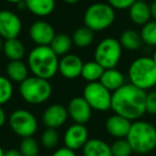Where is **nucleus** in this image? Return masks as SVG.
I'll return each instance as SVG.
<instances>
[{
    "mask_svg": "<svg viewBox=\"0 0 156 156\" xmlns=\"http://www.w3.org/2000/svg\"><path fill=\"white\" fill-rule=\"evenodd\" d=\"M147 92L132 83H125L112 92L111 109L130 121H137L145 113Z\"/></svg>",
    "mask_w": 156,
    "mask_h": 156,
    "instance_id": "1",
    "label": "nucleus"
},
{
    "mask_svg": "<svg viewBox=\"0 0 156 156\" xmlns=\"http://www.w3.org/2000/svg\"><path fill=\"white\" fill-rule=\"evenodd\" d=\"M28 67L33 74L44 79H51L59 71V56L50 46H37L28 55Z\"/></svg>",
    "mask_w": 156,
    "mask_h": 156,
    "instance_id": "2",
    "label": "nucleus"
},
{
    "mask_svg": "<svg viewBox=\"0 0 156 156\" xmlns=\"http://www.w3.org/2000/svg\"><path fill=\"white\" fill-rule=\"evenodd\" d=\"M126 140L135 153H150L156 149V127L149 122L137 120L132 123Z\"/></svg>",
    "mask_w": 156,
    "mask_h": 156,
    "instance_id": "3",
    "label": "nucleus"
},
{
    "mask_svg": "<svg viewBox=\"0 0 156 156\" xmlns=\"http://www.w3.org/2000/svg\"><path fill=\"white\" fill-rule=\"evenodd\" d=\"M129 83L147 91L156 86V63L152 57L135 59L128 69Z\"/></svg>",
    "mask_w": 156,
    "mask_h": 156,
    "instance_id": "4",
    "label": "nucleus"
},
{
    "mask_svg": "<svg viewBox=\"0 0 156 156\" xmlns=\"http://www.w3.org/2000/svg\"><path fill=\"white\" fill-rule=\"evenodd\" d=\"M52 88L47 79L37 76L27 77L20 85V94L25 102L40 105L51 96Z\"/></svg>",
    "mask_w": 156,
    "mask_h": 156,
    "instance_id": "5",
    "label": "nucleus"
},
{
    "mask_svg": "<svg viewBox=\"0 0 156 156\" xmlns=\"http://www.w3.org/2000/svg\"><path fill=\"white\" fill-rule=\"evenodd\" d=\"M115 20V9L108 3H93L83 14L85 26L93 31L106 30L113 24Z\"/></svg>",
    "mask_w": 156,
    "mask_h": 156,
    "instance_id": "6",
    "label": "nucleus"
},
{
    "mask_svg": "<svg viewBox=\"0 0 156 156\" xmlns=\"http://www.w3.org/2000/svg\"><path fill=\"white\" fill-rule=\"evenodd\" d=\"M122 45L113 37H106L98 44L94 52V60L105 69H115L122 56Z\"/></svg>",
    "mask_w": 156,
    "mask_h": 156,
    "instance_id": "7",
    "label": "nucleus"
},
{
    "mask_svg": "<svg viewBox=\"0 0 156 156\" xmlns=\"http://www.w3.org/2000/svg\"><path fill=\"white\" fill-rule=\"evenodd\" d=\"M9 124L13 133L22 138L32 137L37 130V120L29 110L16 109L9 118Z\"/></svg>",
    "mask_w": 156,
    "mask_h": 156,
    "instance_id": "8",
    "label": "nucleus"
},
{
    "mask_svg": "<svg viewBox=\"0 0 156 156\" xmlns=\"http://www.w3.org/2000/svg\"><path fill=\"white\" fill-rule=\"evenodd\" d=\"M83 96L94 110L107 111L111 108L112 93L100 81L88 83L83 89Z\"/></svg>",
    "mask_w": 156,
    "mask_h": 156,
    "instance_id": "9",
    "label": "nucleus"
},
{
    "mask_svg": "<svg viewBox=\"0 0 156 156\" xmlns=\"http://www.w3.org/2000/svg\"><path fill=\"white\" fill-rule=\"evenodd\" d=\"M22 20L16 13L8 10L0 11V37L5 40L15 39L22 31Z\"/></svg>",
    "mask_w": 156,
    "mask_h": 156,
    "instance_id": "10",
    "label": "nucleus"
},
{
    "mask_svg": "<svg viewBox=\"0 0 156 156\" xmlns=\"http://www.w3.org/2000/svg\"><path fill=\"white\" fill-rule=\"evenodd\" d=\"M88 140H89V133L85 124L74 123L65 130L63 136L64 145L73 151L83 149Z\"/></svg>",
    "mask_w": 156,
    "mask_h": 156,
    "instance_id": "11",
    "label": "nucleus"
},
{
    "mask_svg": "<svg viewBox=\"0 0 156 156\" xmlns=\"http://www.w3.org/2000/svg\"><path fill=\"white\" fill-rule=\"evenodd\" d=\"M30 39L37 44V46H49L54 40L56 32L49 23L44 20L34 22L29 28Z\"/></svg>",
    "mask_w": 156,
    "mask_h": 156,
    "instance_id": "12",
    "label": "nucleus"
},
{
    "mask_svg": "<svg viewBox=\"0 0 156 156\" xmlns=\"http://www.w3.org/2000/svg\"><path fill=\"white\" fill-rule=\"evenodd\" d=\"M67 112L75 123L86 124L91 119L92 108L83 96H77L72 98L69 103Z\"/></svg>",
    "mask_w": 156,
    "mask_h": 156,
    "instance_id": "13",
    "label": "nucleus"
},
{
    "mask_svg": "<svg viewBox=\"0 0 156 156\" xmlns=\"http://www.w3.org/2000/svg\"><path fill=\"white\" fill-rule=\"evenodd\" d=\"M83 62L80 57L73 54H67L59 60V72L66 79H75L81 76Z\"/></svg>",
    "mask_w": 156,
    "mask_h": 156,
    "instance_id": "14",
    "label": "nucleus"
},
{
    "mask_svg": "<svg viewBox=\"0 0 156 156\" xmlns=\"http://www.w3.org/2000/svg\"><path fill=\"white\" fill-rule=\"evenodd\" d=\"M67 109L60 104L48 106L43 113V123L48 128H58L62 126L67 120Z\"/></svg>",
    "mask_w": 156,
    "mask_h": 156,
    "instance_id": "15",
    "label": "nucleus"
},
{
    "mask_svg": "<svg viewBox=\"0 0 156 156\" xmlns=\"http://www.w3.org/2000/svg\"><path fill=\"white\" fill-rule=\"evenodd\" d=\"M130 126H132L130 120L126 119L120 115H117V113L110 115L105 124L107 133L118 139L126 138Z\"/></svg>",
    "mask_w": 156,
    "mask_h": 156,
    "instance_id": "16",
    "label": "nucleus"
},
{
    "mask_svg": "<svg viewBox=\"0 0 156 156\" xmlns=\"http://www.w3.org/2000/svg\"><path fill=\"white\" fill-rule=\"evenodd\" d=\"M129 18L134 24L143 26L151 20V12H150V5L145 1L137 0L136 2L132 5L128 9Z\"/></svg>",
    "mask_w": 156,
    "mask_h": 156,
    "instance_id": "17",
    "label": "nucleus"
},
{
    "mask_svg": "<svg viewBox=\"0 0 156 156\" xmlns=\"http://www.w3.org/2000/svg\"><path fill=\"white\" fill-rule=\"evenodd\" d=\"M100 83L110 92H115L123 85H125V77L115 67V69H107L103 73Z\"/></svg>",
    "mask_w": 156,
    "mask_h": 156,
    "instance_id": "18",
    "label": "nucleus"
},
{
    "mask_svg": "<svg viewBox=\"0 0 156 156\" xmlns=\"http://www.w3.org/2000/svg\"><path fill=\"white\" fill-rule=\"evenodd\" d=\"M83 156H112L108 143L98 138L89 139L83 147Z\"/></svg>",
    "mask_w": 156,
    "mask_h": 156,
    "instance_id": "19",
    "label": "nucleus"
},
{
    "mask_svg": "<svg viewBox=\"0 0 156 156\" xmlns=\"http://www.w3.org/2000/svg\"><path fill=\"white\" fill-rule=\"evenodd\" d=\"M26 9L37 16H47L54 12L56 0H25Z\"/></svg>",
    "mask_w": 156,
    "mask_h": 156,
    "instance_id": "20",
    "label": "nucleus"
},
{
    "mask_svg": "<svg viewBox=\"0 0 156 156\" xmlns=\"http://www.w3.org/2000/svg\"><path fill=\"white\" fill-rule=\"evenodd\" d=\"M28 65L25 64L22 60L10 61L5 67L7 77L14 83H23L28 77Z\"/></svg>",
    "mask_w": 156,
    "mask_h": 156,
    "instance_id": "21",
    "label": "nucleus"
},
{
    "mask_svg": "<svg viewBox=\"0 0 156 156\" xmlns=\"http://www.w3.org/2000/svg\"><path fill=\"white\" fill-rule=\"evenodd\" d=\"M2 52L11 61L22 60L25 56V52H26V48H25L23 42L18 40L17 37H15V39L5 40L3 42Z\"/></svg>",
    "mask_w": 156,
    "mask_h": 156,
    "instance_id": "22",
    "label": "nucleus"
},
{
    "mask_svg": "<svg viewBox=\"0 0 156 156\" xmlns=\"http://www.w3.org/2000/svg\"><path fill=\"white\" fill-rule=\"evenodd\" d=\"M120 43L122 47L127 50H138L142 46L143 42L141 35L136 30L128 29L121 33L120 37Z\"/></svg>",
    "mask_w": 156,
    "mask_h": 156,
    "instance_id": "23",
    "label": "nucleus"
},
{
    "mask_svg": "<svg viewBox=\"0 0 156 156\" xmlns=\"http://www.w3.org/2000/svg\"><path fill=\"white\" fill-rule=\"evenodd\" d=\"M72 45H73V40L69 35L65 34V33H59V34L55 35L49 46L56 52L57 56L63 57L67 55V52L71 50Z\"/></svg>",
    "mask_w": 156,
    "mask_h": 156,
    "instance_id": "24",
    "label": "nucleus"
},
{
    "mask_svg": "<svg viewBox=\"0 0 156 156\" xmlns=\"http://www.w3.org/2000/svg\"><path fill=\"white\" fill-rule=\"evenodd\" d=\"M105 69L98 63L95 60L89 61V62L83 63V71H81V76L85 80L89 83H94V81H100Z\"/></svg>",
    "mask_w": 156,
    "mask_h": 156,
    "instance_id": "25",
    "label": "nucleus"
},
{
    "mask_svg": "<svg viewBox=\"0 0 156 156\" xmlns=\"http://www.w3.org/2000/svg\"><path fill=\"white\" fill-rule=\"evenodd\" d=\"M73 44H75L77 47L86 48L92 44L94 40V31L91 30L88 27H80L76 29L72 35Z\"/></svg>",
    "mask_w": 156,
    "mask_h": 156,
    "instance_id": "26",
    "label": "nucleus"
},
{
    "mask_svg": "<svg viewBox=\"0 0 156 156\" xmlns=\"http://www.w3.org/2000/svg\"><path fill=\"white\" fill-rule=\"evenodd\" d=\"M142 42L149 46H156V20H150L140 31Z\"/></svg>",
    "mask_w": 156,
    "mask_h": 156,
    "instance_id": "27",
    "label": "nucleus"
},
{
    "mask_svg": "<svg viewBox=\"0 0 156 156\" xmlns=\"http://www.w3.org/2000/svg\"><path fill=\"white\" fill-rule=\"evenodd\" d=\"M13 83L7 76H0V106L7 104L13 96Z\"/></svg>",
    "mask_w": 156,
    "mask_h": 156,
    "instance_id": "28",
    "label": "nucleus"
},
{
    "mask_svg": "<svg viewBox=\"0 0 156 156\" xmlns=\"http://www.w3.org/2000/svg\"><path fill=\"white\" fill-rule=\"evenodd\" d=\"M20 151L23 156H37L40 153V145L32 137L23 138L20 145Z\"/></svg>",
    "mask_w": 156,
    "mask_h": 156,
    "instance_id": "29",
    "label": "nucleus"
},
{
    "mask_svg": "<svg viewBox=\"0 0 156 156\" xmlns=\"http://www.w3.org/2000/svg\"><path fill=\"white\" fill-rule=\"evenodd\" d=\"M112 156H130L133 151L132 147L126 139H117L112 144L110 145Z\"/></svg>",
    "mask_w": 156,
    "mask_h": 156,
    "instance_id": "30",
    "label": "nucleus"
},
{
    "mask_svg": "<svg viewBox=\"0 0 156 156\" xmlns=\"http://www.w3.org/2000/svg\"><path fill=\"white\" fill-rule=\"evenodd\" d=\"M42 144L45 149H52L59 142V134L56 128H48L42 134Z\"/></svg>",
    "mask_w": 156,
    "mask_h": 156,
    "instance_id": "31",
    "label": "nucleus"
},
{
    "mask_svg": "<svg viewBox=\"0 0 156 156\" xmlns=\"http://www.w3.org/2000/svg\"><path fill=\"white\" fill-rule=\"evenodd\" d=\"M145 112L149 115H156V91H151L145 96Z\"/></svg>",
    "mask_w": 156,
    "mask_h": 156,
    "instance_id": "32",
    "label": "nucleus"
},
{
    "mask_svg": "<svg viewBox=\"0 0 156 156\" xmlns=\"http://www.w3.org/2000/svg\"><path fill=\"white\" fill-rule=\"evenodd\" d=\"M108 5H110L113 9L117 10H126L129 9L134 2L137 0H107Z\"/></svg>",
    "mask_w": 156,
    "mask_h": 156,
    "instance_id": "33",
    "label": "nucleus"
},
{
    "mask_svg": "<svg viewBox=\"0 0 156 156\" xmlns=\"http://www.w3.org/2000/svg\"><path fill=\"white\" fill-rule=\"evenodd\" d=\"M51 156H76L75 151L69 149V147H60V149L56 150V151L52 153Z\"/></svg>",
    "mask_w": 156,
    "mask_h": 156,
    "instance_id": "34",
    "label": "nucleus"
},
{
    "mask_svg": "<svg viewBox=\"0 0 156 156\" xmlns=\"http://www.w3.org/2000/svg\"><path fill=\"white\" fill-rule=\"evenodd\" d=\"M5 121H7V115H5V112L2 109V107L0 106V127H2L5 125Z\"/></svg>",
    "mask_w": 156,
    "mask_h": 156,
    "instance_id": "35",
    "label": "nucleus"
},
{
    "mask_svg": "<svg viewBox=\"0 0 156 156\" xmlns=\"http://www.w3.org/2000/svg\"><path fill=\"white\" fill-rule=\"evenodd\" d=\"M3 156H23L22 153H20V150H9V151L5 152V155Z\"/></svg>",
    "mask_w": 156,
    "mask_h": 156,
    "instance_id": "36",
    "label": "nucleus"
},
{
    "mask_svg": "<svg viewBox=\"0 0 156 156\" xmlns=\"http://www.w3.org/2000/svg\"><path fill=\"white\" fill-rule=\"evenodd\" d=\"M150 12H151V18L156 20V0L150 5Z\"/></svg>",
    "mask_w": 156,
    "mask_h": 156,
    "instance_id": "37",
    "label": "nucleus"
},
{
    "mask_svg": "<svg viewBox=\"0 0 156 156\" xmlns=\"http://www.w3.org/2000/svg\"><path fill=\"white\" fill-rule=\"evenodd\" d=\"M5 1H8V2L10 3H13V5H20V2H24L25 0H5Z\"/></svg>",
    "mask_w": 156,
    "mask_h": 156,
    "instance_id": "38",
    "label": "nucleus"
},
{
    "mask_svg": "<svg viewBox=\"0 0 156 156\" xmlns=\"http://www.w3.org/2000/svg\"><path fill=\"white\" fill-rule=\"evenodd\" d=\"M65 3H67V5H75V3L79 2L80 0H63Z\"/></svg>",
    "mask_w": 156,
    "mask_h": 156,
    "instance_id": "39",
    "label": "nucleus"
},
{
    "mask_svg": "<svg viewBox=\"0 0 156 156\" xmlns=\"http://www.w3.org/2000/svg\"><path fill=\"white\" fill-rule=\"evenodd\" d=\"M2 48H3V42H2V39L0 37V54L2 52Z\"/></svg>",
    "mask_w": 156,
    "mask_h": 156,
    "instance_id": "40",
    "label": "nucleus"
},
{
    "mask_svg": "<svg viewBox=\"0 0 156 156\" xmlns=\"http://www.w3.org/2000/svg\"><path fill=\"white\" fill-rule=\"evenodd\" d=\"M152 59H153V60L155 61V63H156V49L154 50V54H153V56H152Z\"/></svg>",
    "mask_w": 156,
    "mask_h": 156,
    "instance_id": "41",
    "label": "nucleus"
},
{
    "mask_svg": "<svg viewBox=\"0 0 156 156\" xmlns=\"http://www.w3.org/2000/svg\"><path fill=\"white\" fill-rule=\"evenodd\" d=\"M3 155H5V151H3L1 145H0V156H3Z\"/></svg>",
    "mask_w": 156,
    "mask_h": 156,
    "instance_id": "42",
    "label": "nucleus"
},
{
    "mask_svg": "<svg viewBox=\"0 0 156 156\" xmlns=\"http://www.w3.org/2000/svg\"><path fill=\"white\" fill-rule=\"evenodd\" d=\"M142 1H145V0H142Z\"/></svg>",
    "mask_w": 156,
    "mask_h": 156,
    "instance_id": "43",
    "label": "nucleus"
}]
</instances>
